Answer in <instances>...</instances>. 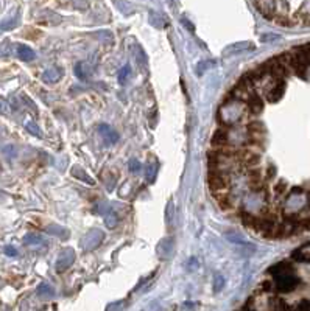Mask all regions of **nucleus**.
Returning a JSON list of instances; mask_svg holds the SVG:
<instances>
[{
	"instance_id": "f257e3e1",
	"label": "nucleus",
	"mask_w": 310,
	"mask_h": 311,
	"mask_svg": "<svg viewBox=\"0 0 310 311\" xmlns=\"http://www.w3.org/2000/svg\"><path fill=\"white\" fill-rule=\"evenodd\" d=\"M246 111H248V106L243 100H238V98L228 100L220 106V109H218V120H220L223 126L231 128V126L238 124L245 119Z\"/></svg>"
},
{
	"instance_id": "f03ea898",
	"label": "nucleus",
	"mask_w": 310,
	"mask_h": 311,
	"mask_svg": "<svg viewBox=\"0 0 310 311\" xmlns=\"http://www.w3.org/2000/svg\"><path fill=\"white\" fill-rule=\"evenodd\" d=\"M271 272H274V285L281 293H290L300 285V277L287 264H278Z\"/></svg>"
},
{
	"instance_id": "7ed1b4c3",
	"label": "nucleus",
	"mask_w": 310,
	"mask_h": 311,
	"mask_svg": "<svg viewBox=\"0 0 310 311\" xmlns=\"http://www.w3.org/2000/svg\"><path fill=\"white\" fill-rule=\"evenodd\" d=\"M307 202H309L307 194L303 190H295L290 193V196L285 199L284 212H285V215H296L301 210H304Z\"/></svg>"
},
{
	"instance_id": "20e7f679",
	"label": "nucleus",
	"mask_w": 310,
	"mask_h": 311,
	"mask_svg": "<svg viewBox=\"0 0 310 311\" xmlns=\"http://www.w3.org/2000/svg\"><path fill=\"white\" fill-rule=\"evenodd\" d=\"M246 142H249V131L245 128V126H231V129L225 131V143L228 145H234V146H240L245 145Z\"/></svg>"
},
{
	"instance_id": "39448f33",
	"label": "nucleus",
	"mask_w": 310,
	"mask_h": 311,
	"mask_svg": "<svg viewBox=\"0 0 310 311\" xmlns=\"http://www.w3.org/2000/svg\"><path fill=\"white\" fill-rule=\"evenodd\" d=\"M243 207L246 213L249 215H256L260 213L263 209H265V194L263 191H252L243 201Z\"/></svg>"
},
{
	"instance_id": "423d86ee",
	"label": "nucleus",
	"mask_w": 310,
	"mask_h": 311,
	"mask_svg": "<svg viewBox=\"0 0 310 311\" xmlns=\"http://www.w3.org/2000/svg\"><path fill=\"white\" fill-rule=\"evenodd\" d=\"M103 238H105V234L100 229H90L84 234V237L79 241V246H81L83 250H94L95 248H98L101 245Z\"/></svg>"
},
{
	"instance_id": "0eeeda50",
	"label": "nucleus",
	"mask_w": 310,
	"mask_h": 311,
	"mask_svg": "<svg viewBox=\"0 0 310 311\" xmlns=\"http://www.w3.org/2000/svg\"><path fill=\"white\" fill-rule=\"evenodd\" d=\"M77 258V254L72 248H66L60 252V255L56 257V271L64 272L72 266L74 261Z\"/></svg>"
},
{
	"instance_id": "6e6552de",
	"label": "nucleus",
	"mask_w": 310,
	"mask_h": 311,
	"mask_svg": "<svg viewBox=\"0 0 310 311\" xmlns=\"http://www.w3.org/2000/svg\"><path fill=\"white\" fill-rule=\"evenodd\" d=\"M173 249H175V241L173 238H162L157 243V248H156V252H157V255L159 258H162V260H167L171 257V254H173Z\"/></svg>"
},
{
	"instance_id": "1a4fd4ad",
	"label": "nucleus",
	"mask_w": 310,
	"mask_h": 311,
	"mask_svg": "<svg viewBox=\"0 0 310 311\" xmlns=\"http://www.w3.org/2000/svg\"><path fill=\"white\" fill-rule=\"evenodd\" d=\"M97 131H98V134L103 137V139H105V142L106 143H109V145H114V143H117L119 142V134H117V131L116 129H112L109 124H106V123H100L98 124V128H97Z\"/></svg>"
},
{
	"instance_id": "9d476101",
	"label": "nucleus",
	"mask_w": 310,
	"mask_h": 311,
	"mask_svg": "<svg viewBox=\"0 0 310 311\" xmlns=\"http://www.w3.org/2000/svg\"><path fill=\"white\" fill-rule=\"evenodd\" d=\"M226 238H228V241H231L232 245H238L240 248H246V249H249L251 252H254L256 250V246L254 245H251V243H248V241L240 235L238 232H226Z\"/></svg>"
},
{
	"instance_id": "9b49d317",
	"label": "nucleus",
	"mask_w": 310,
	"mask_h": 311,
	"mask_svg": "<svg viewBox=\"0 0 310 311\" xmlns=\"http://www.w3.org/2000/svg\"><path fill=\"white\" fill-rule=\"evenodd\" d=\"M61 76H63V70H60V68H56V67H50L47 70L42 72V81L47 84H55L60 81Z\"/></svg>"
},
{
	"instance_id": "f8f14e48",
	"label": "nucleus",
	"mask_w": 310,
	"mask_h": 311,
	"mask_svg": "<svg viewBox=\"0 0 310 311\" xmlns=\"http://www.w3.org/2000/svg\"><path fill=\"white\" fill-rule=\"evenodd\" d=\"M252 49V44L248 42V41H242V42H234L231 45H228L225 49V55L226 56H231V55H237V53H242V52H246Z\"/></svg>"
},
{
	"instance_id": "ddd939ff",
	"label": "nucleus",
	"mask_w": 310,
	"mask_h": 311,
	"mask_svg": "<svg viewBox=\"0 0 310 311\" xmlns=\"http://www.w3.org/2000/svg\"><path fill=\"white\" fill-rule=\"evenodd\" d=\"M16 55L22 61H33L34 58H36V53L33 52V49H30L28 45H24V44H20L16 47Z\"/></svg>"
},
{
	"instance_id": "4468645a",
	"label": "nucleus",
	"mask_w": 310,
	"mask_h": 311,
	"mask_svg": "<svg viewBox=\"0 0 310 311\" xmlns=\"http://www.w3.org/2000/svg\"><path fill=\"white\" fill-rule=\"evenodd\" d=\"M268 89H270V90L267 92L268 100H270V101H278V100L282 97V94H284V83H282V81H276L271 87H268Z\"/></svg>"
},
{
	"instance_id": "2eb2a0df",
	"label": "nucleus",
	"mask_w": 310,
	"mask_h": 311,
	"mask_svg": "<svg viewBox=\"0 0 310 311\" xmlns=\"http://www.w3.org/2000/svg\"><path fill=\"white\" fill-rule=\"evenodd\" d=\"M246 106H248V109H249L251 112L259 114V112L263 109V103H262V100H260L259 95L252 94V95H249V97L246 98Z\"/></svg>"
},
{
	"instance_id": "dca6fc26",
	"label": "nucleus",
	"mask_w": 310,
	"mask_h": 311,
	"mask_svg": "<svg viewBox=\"0 0 310 311\" xmlns=\"http://www.w3.org/2000/svg\"><path fill=\"white\" fill-rule=\"evenodd\" d=\"M45 232L50 234V235L58 237V238H61V240H67L69 237H71V232H69V230H67L66 227H63V226H56V224L49 226L47 229H45Z\"/></svg>"
},
{
	"instance_id": "f3484780",
	"label": "nucleus",
	"mask_w": 310,
	"mask_h": 311,
	"mask_svg": "<svg viewBox=\"0 0 310 311\" xmlns=\"http://www.w3.org/2000/svg\"><path fill=\"white\" fill-rule=\"evenodd\" d=\"M257 6L267 17H270L274 11H276V2H274V0H259Z\"/></svg>"
},
{
	"instance_id": "a211bd4d",
	"label": "nucleus",
	"mask_w": 310,
	"mask_h": 311,
	"mask_svg": "<svg viewBox=\"0 0 310 311\" xmlns=\"http://www.w3.org/2000/svg\"><path fill=\"white\" fill-rule=\"evenodd\" d=\"M119 220L120 216L119 213L114 210V209H108L106 213H105V224L109 227V229H116V226L119 224Z\"/></svg>"
},
{
	"instance_id": "6ab92c4d",
	"label": "nucleus",
	"mask_w": 310,
	"mask_h": 311,
	"mask_svg": "<svg viewBox=\"0 0 310 311\" xmlns=\"http://www.w3.org/2000/svg\"><path fill=\"white\" fill-rule=\"evenodd\" d=\"M157 168H159V164L156 160H152V162H148L147 167H145V178L148 182H155L156 176H157Z\"/></svg>"
},
{
	"instance_id": "aec40b11",
	"label": "nucleus",
	"mask_w": 310,
	"mask_h": 311,
	"mask_svg": "<svg viewBox=\"0 0 310 311\" xmlns=\"http://www.w3.org/2000/svg\"><path fill=\"white\" fill-rule=\"evenodd\" d=\"M36 293H38V296L39 297H44V299H52L55 294H56V291H55V288L50 285V283H41L39 286H38V290H36Z\"/></svg>"
},
{
	"instance_id": "412c9836",
	"label": "nucleus",
	"mask_w": 310,
	"mask_h": 311,
	"mask_svg": "<svg viewBox=\"0 0 310 311\" xmlns=\"http://www.w3.org/2000/svg\"><path fill=\"white\" fill-rule=\"evenodd\" d=\"M75 75L78 76V79H81V81H87L89 76H90V70H89V65L86 62H79L75 65Z\"/></svg>"
},
{
	"instance_id": "4be33fe9",
	"label": "nucleus",
	"mask_w": 310,
	"mask_h": 311,
	"mask_svg": "<svg viewBox=\"0 0 310 311\" xmlns=\"http://www.w3.org/2000/svg\"><path fill=\"white\" fill-rule=\"evenodd\" d=\"M72 175L77 178V179H79V181H83V182H86V184H90V186H92L94 184V179L90 178L87 173L81 168V167H78V165H75L74 168H72Z\"/></svg>"
},
{
	"instance_id": "5701e85b",
	"label": "nucleus",
	"mask_w": 310,
	"mask_h": 311,
	"mask_svg": "<svg viewBox=\"0 0 310 311\" xmlns=\"http://www.w3.org/2000/svg\"><path fill=\"white\" fill-rule=\"evenodd\" d=\"M24 245L25 246H45V241L44 238H41L39 235L36 234H27L25 238H24Z\"/></svg>"
},
{
	"instance_id": "b1692460",
	"label": "nucleus",
	"mask_w": 310,
	"mask_h": 311,
	"mask_svg": "<svg viewBox=\"0 0 310 311\" xmlns=\"http://www.w3.org/2000/svg\"><path fill=\"white\" fill-rule=\"evenodd\" d=\"M150 24L156 28H164L165 27V19L160 16L159 13H155V11H150Z\"/></svg>"
},
{
	"instance_id": "393cba45",
	"label": "nucleus",
	"mask_w": 310,
	"mask_h": 311,
	"mask_svg": "<svg viewBox=\"0 0 310 311\" xmlns=\"http://www.w3.org/2000/svg\"><path fill=\"white\" fill-rule=\"evenodd\" d=\"M17 20H19L17 14H14L13 17H9V19L2 20V22H0V30H11V28H14L17 25Z\"/></svg>"
},
{
	"instance_id": "a878e982",
	"label": "nucleus",
	"mask_w": 310,
	"mask_h": 311,
	"mask_svg": "<svg viewBox=\"0 0 310 311\" xmlns=\"http://www.w3.org/2000/svg\"><path fill=\"white\" fill-rule=\"evenodd\" d=\"M25 128H27V131L30 132V134H33L34 137H41L42 134H41V129H39V126L34 123V122H27V124H25Z\"/></svg>"
},
{
	"instance_id": "bb28decb",
	"label": "nucleus",
	"mask_w": 310,
	"mask_h": 311,
	"mask_svg": "<svg viewBox=\"0 0 310 311\" xmlns=\"http://www.w3.org/2000/svg\"><path fill=\"white\" fill-rule=\"evenodd\" d=\"M211 187L212 190H218V188H225V181H223V176H214L211 179Z\"/></svg>"
},
{
	"instance_id": "cd10ccee",
	"label": "nucleus",
	"mask_w": 310,
	"mask_h": 311,
	"mask_svg": "<svg viewBox=\"0 0 310 311\" xmlns=\"http://www.w3.org/2000/svg\"><path fill=\"white\" fill-rule=\"evenodd\" d=\"M214 65V62L212 61H201L200 64H197V73L201 76V75H204V72L206 70H209V68Z\"/></svg>"
},
{
	"instance_id": "c85d7f7f",
	"label": "nucleus",
	"mask_w": 310,
	"mask_h": 311,
	"mask_svg": "<svg viewBox=\"0 0 310 311\" xmlns=\"http://www.w3.org/2000/svg\"><path fill=\"white\" fill-rule=\"evenodd\" d=\"M128 75H130V65H123L119 72V83L125 84L126 81H128Z\"/></svg>"
},
{
	"instance_id": "c756f323",
	"label": "nucleus",
	"mask_w": 310,
	"mask_h": 311,
	"mask_svg": "<svg viewBox=\"0 0 310 311\" xmlns=\"http://www.w3.org/2000/svg\"><path fill=\"white\" fill-rule=\"evenodd\" d=\"M223 286H225V277L223 275H215L214 277V291L218 293V291H222L223 290Z\"/></svg>"
},
{
	"instance_id": "7c9ffc66",
	"label": "nucleus",
	"mask_w": 310,
	"mask_h": 311,
	"mask_svg": "<svg viewBox=\"0 0 310 311\" xmlns=\"http://www.w3.org/2000/svg\"><path fill=\"white\" fill-rule=\"evenodd\" d=\"M173 212H175V204H173V201H170L168 204H167V215H165V221H167V224H171V220H173Z\"/></svg>"
},
{
	"instance_id": "2f4dec72",
	"label": "nucleus",
	"mask_w": 310,
	"mask_h": 311,
	"mask_svg": "<svg viewBox=\"0 0 310 311\" xmlns=\"http://www.w3.org/2000/svg\"><path fill=\"white\" fill-rule=\"evenodd\" d=\"M128 168H130L131 173H139L141 168H142V164H141L137 159H131V160H130V164H128Z\"/></svg>"
},
{
	"instance_id": "473e14b6",
	"label": "nucleus",
	"mask_w": 310,
	"mask_h": 311,
	"mask_svg": "<svg viewBox=\"0 0 310 311\" xmlns=\"http://www.w3.org/2000/svg\"><path fill=\"white\" fill-rule=\"evenodd\" d=\"M9 112V103L3 97H0V114H8Z\"/></svg>"
},
{
	"instance_id": "72a5a7b5",
	"label": "nucleus",
	"mask_w": 310,
	"mask_h": 311,
	"mask_svg": "<svg viewBox=\"0 0 310 311\" xmlns=\"http://www.w3.org/2000/svg\"><path fill=\"white\" fill-rule=\"evenodd\" d=\"M106 210H108V205H106V202H103V201H100V202L97 204V207H95V212H97L98 215H105Z\"/></svg>"
},
{
	"instance_id": "f704fd0d",
	"label": "nucleus",
	"mask_w": 310,
	"mask_h": 311,
	"mask_svg": "<svg viewBox=\"0 0 310 311\" xmlns=\"http://www.w3.org/2000/svg\"><path fill=\"white\" fill-rule=\"evenodd\" d=\"M278 39H279L278 34H263L262 36V42H274Z\"/></svg>"
},
{
	"instance_id": "c9c22d12",
	"label": "nucleus",
	"mask_w": 310,
	"mask_h": 311,
	"mask_svg": "<svg viewBox=\"0 0 310 311\" xmlns=\"http://www.w3.org/2000/svg\"><path fill=\"white\" fill-rule=\"evenodd\" d=\"M3 252H5V255H8V257H16L17 255V250L13 246H5Z\"/></svg>"
},
{
	"instance_id": "e433bc0d",
	"label": "nucleus",
	"mask_w": 310,
	"mask_h": 311,
	"mask_svg": "<svg viewBox=\"0 0 310 311\" xmlns=\"http://www.w3.org/2000/svg\"><path fill=\"white\" fill-rule=\"evenodd\" d=\"M303 76L307 79V81H310V62H307L304 65V70H303Z\"/></svg>"
},
{
	"instance_id": "4c0bfd02",
	"label": "nucleus",
	"mask_w": 310,
	"mask_h": 311,
	"mask_svg": "<svg viewBox=\"0 0 310 311\" xmlns=\"http://www.w3.org/2000/svg\"><path fill=\"white\" fill-rule=\"evenodd\" d=\"M181 22H182V24H186V25H187V28H189V30H192V31H193V25H192V24H190V22H189V20H187V19H181Z\"/></svg>"
},
{
	"instance_id": "58836bf2",
	"label": "nucleus",
	"mask_w": 310,
	"mask_h": 311,
	"mask_svg": "<svg viewBox=\"0 0 310 311\" xmlns=\"http://www.w3.org/2000/svg\"><path fill=\"white\" fill-rule=\"evenodd\" d=\"M298 308H301V310H310V302H306V304H301Z\"/></svg>"
},
{
	"instance_id": "ea45409f",
	"label": "nucleus",
	"mask_w": 310,
	"mask_h": 311,
	"mask_svg": "<svg viewBox=\"0 0 310 311\" xmlns=\"http://www.w3.org/2000/svg\"><path fill=\"white\" fill-rule=\"evenodd\" d=\"M3 198H5V194H3V193H0V202L3 201Z\"/></svg>"
}]
</instances>
